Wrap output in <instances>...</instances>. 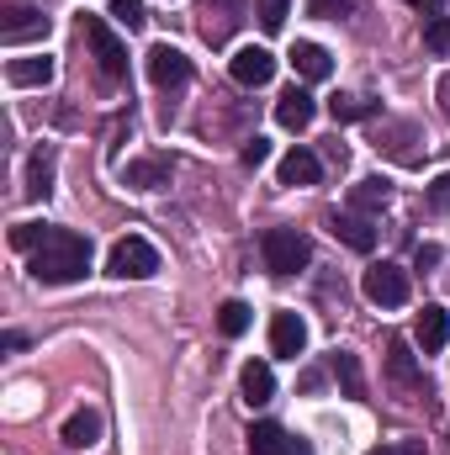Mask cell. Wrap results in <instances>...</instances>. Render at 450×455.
Segmentation results:
<instances>
[{
    "label": "cell",
    "instance_id": "52a82bcc",
    "mask_svg": "<svg viewBox=\"0 0 450 455\" xmlns=\"http://www.w3.org/2000/svg\"><path fill=\"white\" fill-rule=\"evenodd\" d=\"M48 11H37V5H11L5 11V21H0V43L5 48H21V43H32V37H48Z\"/></svg>",
    "mask_w": 450,
    "mask_h": 455
},
{
    "label": "cell",
    "instance_id": "6da1fadb",
    "mask_svg": "<svg viewBox=\"0 0 450 455\" xmlns=\"http://www.w3.org/2000/svg\"><path fill=\"white\" fill-rule=\"evenodd\" d=\"M32 281L43 286H69V281H85L91 270V238L75 233V228H48V238L32 249Z\"/></svg>",
    "mask_w": 450,
    "mask_h": 455
},
{
    "label": "cell",
    "instance_id": "74e56055",
    "mask_svg": "<svg viewBox=\"0 0 450 455\" xmlns=\"http://www.w3.org/2000/svg\"><path fill=\"white\" fill-rule=\"evenodd\" d=\"M371 455H398V451H387V445H376V451H371Z\"/></svg>",
    "mask_w": 450,
    "mask_h": 455
},
{
    "label": "cell",
    "instance_id": "ac0fdd59",
    "mask_svg": "<svg viewBox=\"0 0 450 455\" xmlns=\"http://www.w3.org/2000/svg\"><path fill=\"white\" fill-rule=\"evenodd\" d=\"M27 202H48L53 196V148H37L32 159H27Z\"/></svg>",
    "mask_w": 450,
    "mask_h": 455
},
{
    "label": "cell",
    "instance_id": "8d00e7d4",
    "mask_svg": "<svg viewBox=\"0 0 450 455\" xmlns=\"http://www.w3.org/2000/svg\"><path fill=\"white\" fill-rule=\"evenodd\" d=\"M398 455H424V445H403Z\"/></svg>",
    "mask_w": 450,
    "mask_h": 455
},
{
    "label": "cell",
    "instance_id": "30bf717a",
    "mask_svg": "<svg viewBox=\"0 0 450 455\" xmlns=\"http://www.w3.org/2000/svg\"><path fill=\"white\" fill-rule=\"evenodd\" d=\"M302 349H308V323H302L297 313H276V318H270V355L297 360Z\"/></svg>",
    "mask_w": 450,
    "mask_h": 455
},
{
    "label": "cell",
    "instance_id": "ffe728a7",
    "mask_svg": "<svg viewBox=\"0 0 450 455\" xmlns=\"http://www.w3.org/2000/svg\"><path fill=\"white\" fill-rule=\"evenodd\" d=\"M350 202H355V212H382L387 202H392V180L387 175H366V180H355V191H350Z\"/></svg>",
    "mask_w": 450,
    "mask_h": 455
},
{
    "label": "cell",
    "instance_id": "2e32d148",
    "mask_svg": "<svg viewBox=\"0 0 450 455\" xmlns=\"http://www.w3.org/2000/svg\"><path fill=\"white\" fill-rule=\"evenodd\" d=\"M122 186L127 191H159V186H170V159H133L122 170Z\"/></svg>",
    "mask_w": 450,
    "mask_h": 455
},
{
    "label": "cell",
    "instance_id": "7402d4cb",
    "mask_svg": "<svg viewBox=\"0 0 450 455\" xmlns=\"http://www.w3.org/2000/svg\"><path fill=\"white\" fill-rule=\"evenodd\" d=\"M96 440H101V413H91V408L69 413V424H64V445H69V451H91Z\"/></svg>",
    "mask_w": 450,
    "mask_h": 455
},
{
    "label": "cell",
    "instance_id": "3957f363",
    "mask_svg": "<svg viewBox=\"0 0 450 455\" xmlns=\"http://www.w3.org/2000/svg\"><path fill=\"white\" fill-rule=\"evenodd\" d=\"M107 275H117V281H149V275H159V249L149 238H138V233L117 238L112 254H107Z\"/></svg>",
    "mask_w": 450,
    "mask_h": 455
},
{
    "label": "cell",
    "instance_id": "4fadbf2b",
    "mask_svg": "<svg viewBox=\"0 0 450 455\" xmlns=\"http://www.w3.org/2000/svg\"><path fill=\"white\" fill-rule=\"evenodd\" d=\"M329 228H334L339 243H350L355 254H371V249H376V228H371V218H366V212H334V218H329Z\"/></svg>",
    "mask_w": 450,
    "mask_h": 455
},
{
    "label": "cell",
    "instance_id": "484cf974",
    "mask_svg": "<svg viewBox=\"0 0 450 455\" xmlns=\"http://www.w3.org/2000/svg\"><path fill=\"white\" fill-rule=\"evenodd\" d=\"M249 318H254L249 302H223V307H218V329H223V339H238V334L249 329Z\"/></svg>",
    "mask_w": 450,
    "mask_h": 455
},
{
    "label": "cell",
    "instance_id": "e575fe53",
    "mask_svg": "<svg viewBox=\"0 0 450 455\" xmlns=\"http://www.w3.org/2000/svg\"><path fill=\"white\" fill-rule=\"evenodd\" d=\"M408 5H419V11H430V16H440V11H446V0H408Z\"/></svg>",
    "mask_w": 450,
    "mask_h": 455
},
{
    "label": "cell",
    "instance_id": "8992f818",
    "mask_svg": "<svg viewBox=\"0 0 450 455\" xmlns=\"http://www.w3.org/2000/svg\"><path fill=\"white\" fill-rule=\"evenodd\" d=\"M228 75H233L238 85L260 91V85H270V80H276V53H270V48H260V43H249V48H238V53L228 59Z\"/></svg>",
    "mask_w": 450,
    "mask_h": 455
},
{
    "label": "cell",
    "instance_id": "d4e9b609",
    "mask_svg": "<svg viewBox=\"0 0 450 455\" xmlns=\"http://www.w3.org/2000/svg\"><path fill=\"white\" fill-rule=\"evenodd\" d=\"M334 376L344 387V397H366V376H360V360L350 349H334Z\"/></svg>",
    "mask_w": 450,
    "mask_h": 455
},
{
    "label": "cell",
    "instance_id": "f1b7e54d",
    "mask_svg": "<svg viewBox=\"0 0 450 455\" xmlns=\"http://www.w3.org/2000/svg\"><path fill=\"white\" fill-rule=\"evenodd\" d=\"M43 238H48V223H16V228H11V243H16L21 254H32Z\"/></svg>",
    "mask_w": 450,
    "mask_h": 455
},
{
    "label": "cell",
    "instance_id": "1f68e13d",
    "mask_svg": "<svg viewBox=\"0 0 450 455\" xmlns=\"http://www.w3.org/2000/svg\"><path fill=\"white\" fill-rule=\"evenodd\" d=\"M238 159H244V170H260V164H265V159H270V143H265V138H249V143H244V154H238Z\"/></svg>",
    "mask_w": 450,
    "mask_h": 455
},
{
    "label": "cell",
    "instance_id": "d6986e66",
    "mask_svg": "<svg viewBox=\"0 0 450 455\" xmlns=\"http://www.w3.org/2000/svg\"><path fill=\"white\" fill-rule=\"evenodd\" d=\"M292 64H297V75H302V80H313V85L334 75L329 48H318V43H297V48H292Z\"/></svg>",
    "mask_w": 450,
    "mask_h": 455
},
{
    "label": "cell",
    "instance_id": "ba28073f",
    "mask_svg": "<svg viewBox=\"0 0 450 455\" xmlns=\"http://www.w3.org/2000/svg\"><path fill=\"white\" fill-rule=\"evenodd\" d=\"M149 80H154L159 91H175V85L191 80V59H186L181 48H170V43H154V48H149Z\"/></svg>",
    "mask_w": 450,
    "mask_h": 455
},
{
    "label": "cell",
    "instance_id": "5b68a950",
    "mask_svg": "<svg viewBox=\"0 0 450 455\" xmlns=\"http://www.w3.org/2000/svg\"><path fill=\"white\" fill-rule=\"evenodd\" d=\"M360 286H366V297H371L376 307H403V302H408V270H403V265H387V259H382V265L366 270Z\"/></svg>",
    "mask_w": 450,
    "mask_h": 455
},
{
    "label": "cell",
    "instance_id": "d6a6232c",
    "mask_svg": "<svg viewBox=\"0 0 450 455\" xmlns=\"http://www.w3.org/2000/svg\"><path fill=\"white\" fill-rule=\"evenodd\" d=\"M430 207H435V212H450V170L430 186Z\"/></svg>",
    "mask_w": 450,
    "mask_h": 455
},
{
    "label": "cell",
    "instance_id": "9c48e42d",
    "mask_svg": "<svg viewBox=\"0 0 450 455\" xmlns=\"http://www.w3.org/2000/svg\"><path fill=\"white\" fill-rule=\"evenodd\" d=\"M238 21H244V0H202V37L213 48H223Z\"/></svg>",
    "mask_w": 450,
    "mask_h": 455
},
{
    "label": "cell",
    "instance_id": "5bb4252c",
    "mask_svg": "<svg viewBox=\"0 0 450 455\" xmlns=\"http://www.w3.org/2000/svg\"><path fill=\"white\" fill-rule=\"evenodd\" d=\"M318 116V101L302 91V85H292V91H281V101H276V122L281 127H292V132H302L308 122Z\"/></svg>",
    "mask_w": 450,
    "mask_h": 455
},
{
    "label": "cell",
    "instance_id": "e0dca14e",
    "mask_svg": "<svg viewBox=\"0 0 450 455\" xmlns=\"http://www.w3.org/2000/svg\"><path fill=\"white\" fill-rule=\"evenodd\" d=\"M281 186H318V175H324V164H318V154H308V148H292L286 159H281Z\"/></svg>",
    "mask_w": 450,
    "mask_h": 455
},
{
    "label": "cell",
    "instance_id": "7c38bea8",
    "mask_svg": "<svg viewBox=\"0 0 450 455\" xmlns=\"http://www.w3.org/2000/svg\"><path fill=\"white\" fill-rule=\"evenodd\" d=\"M414 339H419V349H424V355H440V349L450 344V313L440 307V302H430V307L419 313Z\"/></svg>",
    "mask_w": 450,
    "mask_h": 455
},
{
    "label": "cell",
    "instance_id": "4316f807",
    "mask_svg": "<svg viewBox=\"0 0 450 455\" xmlns=\"http://www.w3.org/2000/svg\"><path fill=\"white\" fill-rule=\"evenodd\" d=\"M286 11H292V0H254V16H260L265 32H281L286 27Z\"/></svg>",
    "mask_w": 450,
    "mask_h": 455
},
{
    "label": "cell",
    "instance_id": "f546056e",
    "mask_svg": "<svg viewBox=\"0 0 450 455\" xmlns=\"http://www.w3.org/2000/svg\"><path fill=\"white\" fill-rule=\"evenodd\" d=\"M424 48H430V53H450V16H430V27H424Z\"/></svg>",
    "mask_w": 450,
    "mask_h": 455
},
{
    "label": "cell",
    "instance_id": "8fae6325",
    "mask_svg": "<svg viewBox=\"0 0 450 455\" xmlns=\"http://www.w3.org/2000/svg\"><path fill=\"white\" fill-rule=\"evenodd\" d=\"M387 376H392L408 397H419V392H424V371H419V360H414L408 339H392V344H387Z\"/></svg>",
    "mask_w": 450,
    "mask_h": 455
},
{
    "label": "cell",
    "instance_id": "83f0119b",
    "mask_svg": "<svg viewBox=\"0 0 450 455\" xmlns=\"http://www.w3.org/2000/svg\"><path fill=\"white\" fill-rule=\"evenodd\" d=\"M112 21L117 27H127V32H138L149 16H143V0H112Z\"/></svg>",
    "mask_w": 450,
    "mask_h": 455
},
{
    "label": "cell",
    "instance_id": "cb8c5ba5",
    "mask_svg": "<svg viewBox=\"0 0 450 455\" xmlns=\"http://www.w3.org/2000/svg\"><path fill=\"white\" fill-rule=\"evenodd\" d=\"M329 112H334V122H371L382 112V101H371V96H334Z\"/></svg>",
    "mask_w": 450,
    "mask_h": 455
},
{
    "label": "cell",
    "instance_id": "7a4b0ae2",
    "mask_svg": "<svg viewBox=\"0 0 450 455\" xmlns=\"http://www.w3.org/2000/svg\"><path fill=\"white\" fill-rule=\"evenodd\" d=\"M260 254H265V270H270V275H297V270L313 259V243H308V233H297V228H265Z\"/></svg>",
    "mask_w": 450,
    "mask_h": 455
},
{
    "label": "cell",
    "instance_id": "836d02e7",
    "mask_svg": "<svg viewBox=\"0 0 450 455\" xmlns=\"http://www.w3.org/2000/svg\"><path fill=\"white\" fill-rule=\"evenodd\" d=\"M430 265H440V249H435V243L419 249V270H430Z\"/></svg>",
    "mask_w": 450,
    "mask_h": 455
},
{
    "label": "cell",
    "instance_id": "277c9868",
    "mask_svg": "<svg viewBox=\"0 0 450 455\" xmlns=\"http://www.w3.org/2000/svg\"><path fill=\"white\" fill-rule=\"evenodd\" d=\"M80 32H85V43H91V53H96V64H101V75H107V85H117L122 75H127V48L117 43V32L101 21V16H80Z\"/></svg>",
    "mask_w": 450,
    "mask_h": 455
},
{
    "label": "cell",
    "instance_id": "9a60e30c",
    "mask_svg": "<svg viewBox=\"0 0 450 455\" xmlns=\"http://www.w3.org/2000/svg\"><path fill=\"white\" fill-rule=\"evenodd\" d=\"M238 392H244V403H249V408L270 403V397H276V371H270L265 360H249V365L238 371Z\"/></svg>",
    "mask_w": 450,
    "mask_h": 455
},
{
    "label": "cell",
    "instance_id": "d590c367",
    "mask_svg": "<svg viewBox=\"0 0 450 455\" xmlns=\"http://www.w3.org/2000/svg\"><path fill=\"white\" fill-rule=\"evenodd\" d=\"M440 112L450 116V75H440Z\"/></svg>",
    "mask_w": 450,
    "mask_h": 455
},
{
    "label": "cell",
    "instance_id": "44dd1931",
    "mask_svg": "<svg viewBox=\"0 0 450 455\" xmlns=\"http://www.w3.org/2000/svg\"><path fill=\"white\" fill-rule=\"evenodd\" d=\"M5 80H11V85H48V80H53V59H48V53L11 59V64H5Z\"/></svg>",
    "mask_w": 450,
    "mask_h": 455
},
{
    "label": "cell",
    "instance_id": "603a6c76",
    "mask_svg": "<svg viewBox=\"0 0 450 455\" xmlns=\"http://www.w3.org/2000/svg\"><path fill=\"white\" fill-rule=\"evenodd\" d=\"M249 455H292V435L281 424H254L249 429Z\"/></svg>",
    "mask_w": 450,
    "mask_h": 455
},
{
    "label": "cell",
    "instance_id": "4dcf8cb0",
    "mask_svg": "<svg viewBox=\"0 0 450 455\" xmlns=\"http://www.w3.org/2000/svg\"><path fill=\"white\" fill-rule=\"evenodd\" d=\"M350 11H355V0H308V16H318V21H339Z\"/></svg>",
    "mask_w": 450,
    "mask_h": 455
}]
</instances>
